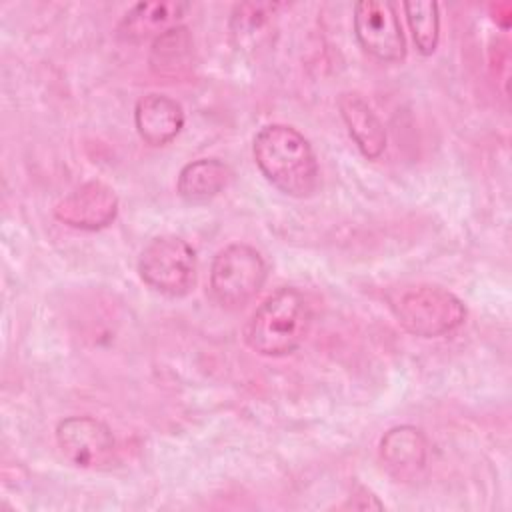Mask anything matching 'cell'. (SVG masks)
Wrapping results in <instances>:
<instances>
[{"instance_id": "1", "label": "cell", "mask_w": 512, "mask_h": 512, "mask_svg": "<svg viewBox=\"0 0 512 512\" xmlns=\"http://www.w3.org/2000/svg\"><path fill=\"white\" fill-rule=\"evenodd\" d=\"M252 156L262 176L290 198H308L320 182L312 144L288 124H266L252 142Z\"/></svg>"}, {"instance_id": "2", "label": "cell", "mask_w": 512, "mask_h": 512, "mask_svg": "<svg viewBox=\"0 0 512 512\" xmlns=\"http://www.w3.org/2000/svg\"><path fill=\"white\" fill-rule=\"evenodd\" d=\"M312 326L308 298L292 286H282L262 300L244 326L246 346L268 358L296 352Z\"/></svg>"}, {"instance_id": "3", "label": "cell", "mask_w": 512, "mask_h": 512, "mask_svg": "<svg viewBox=\"0 0 512 512\" xmlns=\"http://www.w3.org/2000/svg\"><path fill=\"white\" fill-rule=\"evenodd\" d=\"M388 306L396 322L418 338L446 336L466 320L464 302L436 284L400 286L388 294Z\"/></svg>"}, {"instance_id": "4", "label": "cell", "mask_w": 512, "mask_h": 512, "mask_svg": "<svg viewBox=\"0 0 512 512\" xmlns=\"http://www.w3.org/2000/svg\"><path fill=\"white\" fill-rule=\"evenodd\" d=\"M268 266L264 256L250 244L234 242L216 252L210 264V294L222 308L246 306L264 286Z\"/></svg>"}, {"instance_id": "5", "label": "cell", "mask_w": 512, "mask_h": 512, "mask_svg": "<svg viewBox=\"0 0 512 512\" xmlns=\"http://www.w3.org/2000/svg\"><path fill=\"white\" fill-rule=\"evenodd\" d=\"M196 252L180 236L162 234L152 238L138 256V274L154 292L168 298H182L196 284Z\"/></svg>"}, {"instance_id": "6", "label": "cell", "mask_w": 512, "mask_h": 512, "mask_svg": "<svg viewBox=\"0 0 512 512\" xmlns=\"http://www.w3.org/2000/svg\"><path fill=\"white\" fill-rule=\"evenodd\" d=\"M352 22L354 36L364 52L382 62H402L406 58V38L394 2H356Z\"/></svg>"}, {"instance_id": "7", "label": "cell", "mask_w": 512, "mask_h": 512, "mask_svg": "<svg viewBox=\"0 0 512 512\" xmlns=\"http://www.w3.org/2000/svg\"><path fill=\"white\" fill-rule=\"evenodd\" d=\"M56 444L78 468H106L114 462L116 440L110 426L94 416H68L56 426Z\"/></svg>"}, {"instance_id": "8", "label": "cell", "mask_w": 512, "mask_h": 512, "mask_svg": "<svg viewBox=\"0 0 512 512\" xmlns=\"http://www.w3.org/2000/svg\"><path fill=\"white\" fill-rule=\"evenodd\" d=\"M120 200L112 186L88 180L54 206V218L74 230L96 232L108 228L118 216Z\"/></svg>"}, {"instance_id": "9", "label": "cell", "mask_w": 512, "mask_h": 512, "mask_svg": "<svg viewBox=\"0 0 512 512\" xmlns=\"http://www.w3.org/2000/svg\"><path fill=\"white\" fill-rule=\"evenodd\" d=\"M380 460L396 480H414L426 466L428 440L416 426H394L380 438Z\"/></svg>"}, {"instance_id": "10", "label": "cell", "mask_w": 512, "mask_h": 512, "mask_svg": "<svg viewBox=\"0 0 512 512\" xmlns=\"http://www.w3.org/2000/svg\"><path fill=\"white\" fill-rule=\"evenodd\" d=\"M184 120L182 104L166 94H144L134 106L136 132L150 146L172 142L184 128Z\"/></svg>"}, {"instance_id": "11", "label": "cell", "mask_w": 512, "mask_h": 512, "mask_svg": "<svg viewBox=\"0 0 512 512\" xmlns=\"http://www.w3.org/2000/svg\"><path fill=\"white\" fill-rule=\"evenodd\" d=\"M338 112L362 156L368 160L380 158L388 136L374 108L358 92H342L338 96Z\"/></svg>"}, {"instance_id": "12", "label": "cell", "mask_w": 512, "mask_h": 512, "mask_svg": "<svg viewBox=\"0 0 512 512\" xmlns=\"http://www.w3.org/2000/svg\"><path fill=\"white\" fill-rule=\"evenodd\" d=\"M190 10L188 2H138L118 24V36L126 42L138 44L148 38H158L170 28L178 26Z\"/></svg>"}, {"instance_id": "13", "label": "cell", "mask_w": 512, "mask_h": 512, "mask_svg": "<svg viewBox=\"0 0 512 512\" xmlns=\"http://www.w3.org/2000/svg\"><path fill=\"white\" fill-rule=\"evenodd\" d=\"M150 70L166 80H180L192 72L194 42L190 30L182 24L170 28L152 40Z\"/></svg>"}, {"instance_id": "14", "label": "cell", "mask_w": 512, "mask_h": 512, "mask_svg": "<svg viewBox=\"0 0 512 512\" xmlns=\"http://www.w3.org/2000/svg\"><path fill=\"white\" fill-rule=\"evenodd\" d=\"M232 180V170L218 158H198L182 166L176 178V192L182 200L200 204L216 198Z\"/></svg>"}, {"instance_id": "15", "label": "cell", "mask_w": 512, "mask_h": 512, "mask_svg": "<svg viewBox=\"0 0 512 512\" xmlns=\"http://www.w3.org/2000/svg\"><path fill=\"white\" fill-rule=\"evenodd\" d=\"M278 4H256V2H242L236 4L230 18V34L236 46L250 50L266 36V28L270 24V16Z\"/></svg>"}, {"instance_id": "16", "label": "cell", "mask_w": 512, "mask_h": 512, "mask_svg": "<svg viewBox=\"0 0 512 512\" xmlns=\"http://www.w3.org/2000/svg\"><path fill=\"white\" fill-rule=\"evenodd\" d=\"M406 20L422 56L434 54L440 40V6L436 2H404Z\"/></svg>"}]
</instances>
